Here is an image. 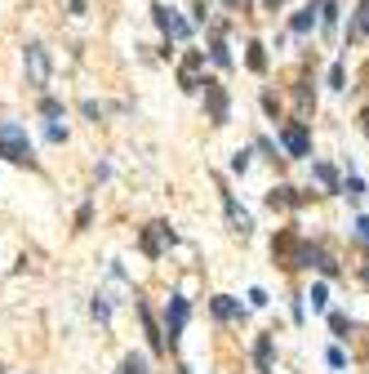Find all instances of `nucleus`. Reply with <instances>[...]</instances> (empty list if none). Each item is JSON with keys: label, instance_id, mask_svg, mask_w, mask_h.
Segmentation results:
<instances>
[{"label": "nucleus", "instance_id": "nucleus-1", "mask_svg": "<svg viewBox=\"0 0 369 374\" xmlns=\"http://www.w3.org/2000/svg\"><path fill=\"white\" fill-rule=\"evenodd\" d=\"M0 156L13 161V165H31V143H27V129L5 121L0 125Z\"/></svg>", "mask_w": 369, "mask_h": 374}, {"label": "nucleus", "instance_id": "nucleus-2", "mask_svg": "<svg viewBox=\"0 0 369 374\" xmlns=\"http://www.w3.org/2000/svg\"><path fill=\"white\" fill-rule=\"evenodd\" d=\"M23 67H27V85H31V90H45V85H49V54H45V45L31 41L23 49Z\"/></svg>", "mask_w": 369, "mask_h": 374}, {"label": "nucleus", "instance_id": "nucleus-3", "mask_svg": "<svg viewBox=\"0 0 369 374\" xmlns=\"http://www.w3.org/2000/svg\"><path fill=\"white\" fill-rule=\"evenodd\" d=\"M205 85V112H209V121L214 125H227V116H231V98H227V90L218 80H200Z\"/></svg>", "mask_w": 369, "mask_h": 374}, {"label": "nucleus", "instance_id": "nucleus-4", "mask_svg": "<svg viewBox=\"0 0 369 374\" xmlns=\"http://www.w3.org/2000/svg\"><path fill=\"white\" fill-rule=\"evenodd\" d=\"M200 72H205V49H187L182 63H178V85L187 94H196L200 90Z\"/></svg>", "mask_w": 369, "mask_h": 374}, {"label": "nucleus", "instance_id": "nucleus-5", "mask_svg": "<svg viewBox=\"0 0 369 374\" xmlns=\"http://www.w3.org/2000/svg\"><path fill=\"white\" fill-rule=\"evenodd\" d=\"M174 241H178V236H174L170 223H152V228H143V254H147V259H160L165 245H174Z\"/></svg>", "mask_w": 369, "mask_h": 374}, {"label": "nucleus", "instance_id": "nucleus-6", "mask_svg": "<svg viewBox=\"0 0 369 374\" xmlns=\"http://www.w3.org/2000/svg\"><path fill=\"white\" fill-rule=\"evenodd\" d=\"M187 316H192L187 299H182V294H174V299H170V308H165V330H170V343H178V334L187 330Z\"/></svg>", "mask_w": 369, "mask_h": 374}, {"label": "nucleus", "instance_id": "nucleus-7", "mask_svg": "<svg viewBox=\"0 0 369 374\" xmlns=\"http://www.w3.org/2000/svg\"><path fill=\"white\" fill-rule=\"evenodd\" d=\"M280 143H285V151H290V156H307L312 151V139H307V125L303 121H290L280 129Z\"/></svg>", "mask_w": 369, "mask_h": 374}, {"label": "nucleus", "instance_id": "nucleus-8", "mask_svg": "<svg viewBox=\"0 0 369 374\" xmlns=\"http://www.w3.org/2000/svg\"><path fill=\"white\" fill-rule=\"evenodd\" d=\"M152 18H156V27H160V31H170L174 41H187V36H192V27L182 23L174 9H165V5H152Z\"/></svg>", "mask_w": 369, "mask_h": 374}, {"label": "nucleus", "instance_id": "nucleus-9", "mask_svg": "<svg viewBox=\"0 0 369 374\" xmlns=\"http://www.w3.org/2000/svg\"><path fill=\"white\" fill-rule=\"evenodd\" d=\"M298 245H303V241H298V232H280L276 241H272L276 263H280V267H294V263H298Z\"/></svg>", "mask_w": 369, "mask_h": 374}, {"label": "nucleus", "instance_id": "nucleus-10", "mask_svg": "<svg viewBox=\"0 0 369 374\" xmlns=\"http://www.w3.org/2000/svg\"><path fill=\"white\" fill-rule=\"evenodd\" d=\"M267 205L272 210H298V205H307V192H298V187H272V192H267Z\"/></svg>", "mask_w": 369, "mask_h": 374}, {"label": "nucleus", "instance_id": "nucleus-11", "mask_svg": "<svg viewBox=\"0 0 369 374\" xmlns=\"http://www.w3.org/2000/svg\"><path fill=\"white\" fill-rule=\"evenodd\" d=\"M223 205H227V218H231V232H241V236L254 232V218H249V214L236 205V196H231V192H223Z\"/></svg>", "mask_w": 369, "mask_h": 374}, {"label": "nucleus", "instance_id": "nucleus-12", "mask_svg": "<svg viewBox=\"0 0 369 374\" xmlns=\"http://www.w3.org/2000/svg\"><path fill=\"white\" fill-rule=\"evenodd\" d=\"M316 14H321V0H312V5L298 9L294 18H290V31H294V36H307V31L316 27Z\"/></svg>", "mask_w": 369, "mask_h": 374}, {"label": "nucleus", "instance_id": "nucleus-13", "mask_svg": "<svg viewBox=\"0 0 369 374\" xmlns=\"http://www.w3.org/2000/svg\"><path fill=\"white\" fill-rule=\"evenodd\" d=\"M209 308H214V316H218V321H241V316H245L241 299H231V294H214Z\"/></svg>", "mask_w": 369, "mask_h": 374}, {"label": "nucleus", "instance_id": "nucleus-14", "mask_svg": "<svg viewBox=\"0 0 369 374\" xmlns=\"http://www.w3.org/2000/svg\"><path fill=\"white\" fill-rule=\"evenodd\" d=\"M312 174H316V183H321L325 192H338V169H334V165L316 161V165H312Z\"/></svg>", "mask_w": 369, "mask_h": 374}, {"label": "nucleus", "instance_id": "nucleus-15", "mask_svg": "<svg viewBox=\"0 0 369 374\" xmlns=\"http://www.w3.org/2000/svg\"><path fill=\"white\" fill-rule=\"evenodd\" d=\"M133 308H138V316H143V330H147V338H152V348H156V352H165V338H160V330H156V321H152V312H147L143 303H133Z\"/></svg>", "mask_w": 369, "mask_h": 374}, {"label": "nucleus", "instance_id": "nucleus-16", "mask_svg": "<svg viewBox=\"0 0 369 374\" xmlns=\"http://www.w3.org/2000/svg\"><path fill=\"white\" fill-rule=\"evenodd\" d=\"M254 361H258V370H263V374L272 370V334H263L258 343H254Z\"/></svg>", "mask_w": 369, "mask_h": 374}, {"label": "nucleus", "instance_id": "nucleus-17", "mask_svg": "<svg viewBox=\"0 0 369 374\" xmlns=\"http://www.w3.org/2000/svg\"><path fill=\"white\" fill-rule=\"evenodd\" d=\"M245 63H249V72H267V49H263L258 41H249V54H245Z\"/></svg>", "mask_w": 369, "mask_h": 374}, {"label": "nucleus", "instance_id": "nucleus-18", "mask_svg": "<svg viewBox=\"0 0 369 374\" xmlns=\"http://www.w3.org/2000/svg\"><path fill=\"white\" fill-rule=\"evenodd\" d=\"M360 36H369V0H360L356 23H351V41H360Z\"/></svg>", "mask_w": 369, "mask_h": 374}, {"label": "nucleus", "instance_id": "nucleus-19", "mask_svg": "<svg viewBox=\"0 0 369 374\" xmlns=\"http://www.w3.org/2000/svg\"><path fill=\"white\" fill-rule=\"evenodd\" d=\"M316 18H321L325 31H334L338 27V5H334V0H321V14H316Z\"/></svg>", "mask_w": 369, "mask_h": 374}, {"label": "nucleus", "instance_id": "nucleus-20", "mask_svg": "<svg viewBox=\"0 0 369 374\" xmlns=\"http://www.w3.org/2000/svg\"><path fill=\"white\" fill-rule=\"evenodd\" d=\"M209 58H214L218 67H231V54H227V45H223V36H214V41H209Z\"/></svg>", "mask_w": 369, "mask_h": 374}, {"label": "nucleus", "instance_id": "nucleus-21", "mask_svg": "<svg viewBox=\"0 0 369 374\" xmlns=\"http://www.w3.org/2000/svg\"><path fill=\"white\" fill-rule=\"evenodd\" d=\"M329 330L338 334V338H347V334H351V316H343V312H329Z\"/></svg>", "mask_w": 369, "mask_h": 374}, {"label": "nucleus", "instance_id": "nucleus-22", "mask_svg": "<svg viewBox=\"0 0 369 374\" xmlns=\"http://www.w3.org/2000/svg\"><path fill=\"white\" fill-rule=\"evenodd\" d=\"M307 299H312V308L321 312L325 303H329V290H325V281H321V285H312V294H307Z\"/></svg>", "mask_w": 369, "mask_h": 374}, {"label": "nucleus", "instance_id": "nucleus-23", "mask_svg": "<svg viewBox=\"0 0 369 374\" xmlns=\"http://www.w3.org/2000/svg\"><path fill=\"white\" fill-rule=\"evenodd\" d=\"M338 192H347V196H351V201H356V196H365V183H360V178H356V174H351V178H347V183H338Z\"/></svg>", "mask_w": 369, "mask_h": 374}, {"label": "nucleus", "instance_id": "nucleus-24", "mask_svg": "<svg viewBox=\"0 0 369 374\" xmlns=\"http://www.w3.org/2000/svg\"><path fill=\"white\" fill-rule=\"evenodd\" d=\"M343 80H347V67H343V63H334V67H329V85H334V90H347Z\"/></svg>", "mask_w": 369, "mask_h": 374}, {"label": "nucleus", "instance_id": "nucleus-25", "mask_svg": "<svg viewBox=\"0 0 369 374\" xmlns=\"http://www.w3.org/2000/svg\"><path fill=\"white\" fill-rule=\"evenodd\" d=\"M40 112L54 121V116H62V103H58V98H40Z\"/></svg>", "mask_w": 369, "mask_h": 374}, {"label": "nucleus", "instance_id": "nucleus-26", "mask_svg": "<svg viewBox=\"0 0 369 374\" xmlns=\"http://www.w3.org/2000/svg\"><path fill=\"white\" fill-rule=\"evenodd\" d=\"M94 316H98V321H103V326H107V321H111V308H107V303H103V299H94Z\"/></svg>", "mask_w": 369, "mask_h": 374}, {"label": "nucleus", "instance_id": "nucleus-27", "mask_svg": "<svg viewBox=\"0 0 369 374\" xmlns=\"http://www.w3.org/2000/svg\"><path fill=\"white\" fill-rule=\"evenodd\" d=\"M231 169H236V174H245V169H249V151H236V156H231Z\"/></svg>", "mask_w": 369, "mask_h": 374}, {"label": "nucleus", "instance_id": "nucleus-28", "mask_svg": "<svg viewBox=\"0 0 369 374\" xmlns=\"http://www.w3.org/2000/svg\"><path fill=\"white\" fill-rule=\"evenodd\" d=\"M45 139H49V143H62V139H67V129H62V125H49V129H45Z\"/></svg>", "mask_w": 369, "mask_h": 374}, {"label": "nucleus", "instance_id": "nucleus-29", "mask_svg": "<svg viewBox=\"0 0 369 374\" xmlns=\"http://www.w3.org/2000/svg\"><path fill=\"white\" fill-rule=\"evenodd\" d=\"M325 361H329L334 370H343V348H329V352H325Z\"/></svg>", "mask_w": 369, "mask_h": 374}, {"label": "nucleus", "instance_id": "nucleus-30", "mask_svg": "<svg viewBox=\"0 0 369 374\" xmlns=\"http://www.w3.org/2000/svg\"><path fill=\"white\" fill-rule=\"evenodd\" d=\"M263 107H267V116H276V112H280V103H276V94H263Z\"/></svg>", "mask_w": 369, "mask_h": 374}, {"label": "nucleus", "instance_id": "nucleus-31", "mask_svg": "<svg viewBox=\"0 0 369 374\" xmlns=\"http://www.w3.org/2000/svg\"><path fill=\"white\" fill-rule=\"evenodd\" d=\"M258 151H263L267 161H276V147H272V139H258Z\"/></svg>", "mask_w": 369, "mask_h": 374}, {"label": "nucleus", "instance_id": "nucleus-32", "mask_svg": "<svg viewBox=\"0 0 369 374\" xmlns=\"http://www.w3.org/2000/svg\"><path fill=\"white\" fill-rule=\"evenodd\" d=\"M249 303H254V308H267V294L258 290V285H254V290H249Z\"/></svg>", "mask_w": 369, "mask_h": 374}, {"label": "nucleus", "instance_id": "nucleus-33", "mask_svg": "<svg viewBox=\"0 0 369 374\" xmlns=\"http://www.w3.org/2000/svg\"><path fill=\"white\" fill-rule=\"evenodd\" d=\"M356 236H360V241H369V218H356Z\"/></svg>", "mask_w": 369, "mask_h": 374}, {"label": "nucleus", "instance_id": "nucleus-34", "mask_svg": "<svg viewBox=\"0 0 369 374\" xmlns=\"http://www.w3.org/2000/svg\"><path fill=\"white\" fill-rule=\"evenodd\" d=\"M263 5H267V9H276V5H285V0H263Z\"/></svg>", "mask_w": 369, "mask_h": 374}, {"label": "nucleus", "instance_id": "nucleus-35", "mask_svg": "<svg viewBox=\"0 0 369 374\" xmlns=\"http://www.w3.org/2000/svg\"><path fill=\"white\" fill-rule=\"evenodd\" d=\"M365 134H369V112H365Z\"/></svg>", "mask_w": 369, "mask_h": 374}, {"label": "nucleus", "instance_id": "nucleus-36", "mask_svg": "<svg viewBox=\"0 0 369 374\" xmlns=\"http://www.w3.org/2000/svg\"><path fill=\"white\" fill-rule=\"evenodd\" d=\"M365 285H369V267H365Z\"/></svg>", "mask_w": 369, "mask_h": 374}, {"label": "nucleus", "instance_id": "nucleus-37", "mask_svg": "<svg viewBox=\"0 0 369 374\" xmlns=\"http://www.w3.org/2000/svg\"><path fill=\"white\" fill-rule=\"evenodd\" d=\"M125 374H129V370H125Z\"/></svg>", "mask_w": 369, "mask_h": 374}]
</instances>
